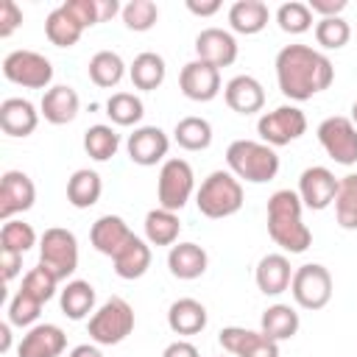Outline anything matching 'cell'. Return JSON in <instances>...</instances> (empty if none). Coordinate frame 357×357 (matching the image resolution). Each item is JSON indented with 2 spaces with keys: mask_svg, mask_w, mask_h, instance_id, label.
Listing matches in <instances>:
<instances>
[{
  "mask_svg": "<svg viewBox=\"0 0 357 357\" xmlns=\"http://www.w3.org/2000/svg\"><path fill=\"white\" fill-rule=\"evenodd\" d=\"M178 231H181L178 212L156 206V209H151L145 215V240L151 245H176L178 243Z\"/></svg>",
  "mask_w": 357,
  "mask_h": 357,
  "instance_id": "1f68e13d",
  "label": "cell"
},
{
  "mask_svg": "<svg viewBox=\"0 0 357 357\" xmlns=\"http://www.w3.org/2000/svg\"><path fill=\"white\" fill-rule=\"evenodd\" d=\"M81 33H84V28L73 20V14L64 6H56L47 14V20H45V36L56 47H73V45H78Z\"/></svg>",
  "mask_w": 357,
  "mask_h": 357,
  "instance_id": "836d02e7",
  "label": "cell"
},
{
  "mask_svg": "<svg viewBox=\"0 0 357 357\" xmlns=\"http://www.w3.org/2000/svg\"><path fill=\"white\" fill-rule=\"evenodd\" d=\"M0 245L25 254V251H31V248L36 245V231H33L31 223L11 218V220H6L3 229H0Z\"/></svg>",
  "mask_w": 357,
  "mask_h": 357,
  "instance_id": "7bdbcfd3",
  "label": "cell"
},
{
  "mask_svg": "<svg viewBox=\"0 0 357 357\" xmlns=\"http://www.w3.org/2000/svg\"><path fill=\"white\" fill-rule=\"evenodd\" d=\"M39 265L47 268L59 282H67L78 271V240L64 226H50L39 237Z\"/></svg>",
  "mask_w": 357,
  "mask_h": 357,
  "instance_id": "8992f818",
  "label": "cell"
},
{
  "mask_svg": "<svg viewBox=\"0 0 357 357\" xmlns=\"http://www.w3.org/2000/svg\"><path fill=\"white\" fill-rule=\"evenodd\" d=\"M134 324H137L134 307L126 298L112 296L89 315V326L86 329H89V337L98 346H117L134 332Z\"/></svg>",
  "mask_w": 357,
  "mask_h": 357,
  "instance_id": "5b68a950",
  "label": "cell"
},
{
  "mask_svg": "<svg viewBox=\"0 0 357 357\" xmlns=\"http://www.w3.org/2000/svg\"><path fill=\"white\" fill-rule=\"evenodd\" d=\"M337 181L335 173L324 165H312L307 170H301L298 176V198L304 204V209H312V212H321L326 206L335 204V192H337Z\"/></svg>",
  "mask_w": 357,
  "mask_h": 357,
  "instance_id": "4fadbf2b",
  "label": "cell"
},
{
  "mask_svg": "<svg viewBox=\"0 0 357 357\" xmlns=\"http://www.w3.org/2000/svg\"><path fill=\"white\" fill-rule=\"evenodd\" d=\"M254 282H257L259 293H265V296H279V293L290 290V282H293L290 259L284 254H265L257 262Z\"/></svg>",
  "mask_w": 357,
  "mask_h": 357,
  "instance_id": "cb8c5ba5",
  "label": "cell"
},
{
  "mask_svg": "<svg viewBox=\"0 0 357 357\" xmlns=\"http://www.w3.org/2000/svg\"><path fill=\"white\" fill-rule=\"evenodd\" d=\"M226 106L237 114H257L265 106V89L254 75H234L223 86Z\"/></svg>",
  "mask_w": 357,
  "mask_h": 357,
  "instance_id": "ffe728a7",
  "label": "cell"
},
{
  "mask_svg": "<svg viewBox=\"0 0 357 357\" xmlns=\"http://www.w3.org/2000/svg\"><path fill=\"white\" fill-rule=\"evenodd\" d=\"M59 304L70 321H84L95 312V287L86 279H70L64 290H59Z\"/></svg>",
  "mask_w": 357,
  "mask_h": 357,
  "instance_id": "83f0119b",
  "label": "cell"
},
{
  "mask_svg": "<svg viewBox=\"0 0 357 357\" xmlns=\"http://www.w3.org/2000/svg\"><path fill=\"white\" fill-rule=\"evenodd\" d=\"M276 22H279V28H282L284 33L298 36V33H307V31L312 28V11H310L307 3L290 0V3H282V6L276 8Z\"/></svg>",
  "mask_w": 357,
  "mask_h": 357,
  "instance_id": "f35d334b",
  "label": "cell"
},
{
  "mask_svg": "<svg viewBox=\"0 0 357 357\" xmlns=\"http://www.w3.org/2000/svg\"><path fill=\"white\" fill-rule=\"evenodd\" d=\"M245 192H243V181L231 173V170H212L201 187L195 190V206L204 218L220 220V218H231L243 209Z\"/></svg>",
  "mask_w": 357,
  "mask_h": 357,
  "instance_id": "277c9868",
  "label": "cell"
},
{
  "mask_svg": "<svg viewBox=\"0 0 357 357\" xmlns=\"http://www.w3.org/2000/svg\"><path fill=\"white\" fill-rule=\"evenodd\" d=\"M67 357H103V354H100V349H98V346H92V343H81V346L70 349V354H67Z\"/></svg>",
  "mask_w": 357,
  "mask_h": 357,
  "instance_id": "f5cc1de1",
  "label": "cell"
},
{
  "mask_svg": "<svg viewBox=\"0 0 357 357\" xmlns=\"http://www.w3.org/2000/svg\"><path fill=\"white\" fill-rule=\"evenodd\" d=\"M351 123H354V126H357V100H354V103H351Z\"/></svg>",
  "mask_w": 357,
  "mask_h": 357,
  "instance_id": "11a10c76",
  "label": "cell"
},
{
  "mask_svg": "<svg viewBox=\"0 0 357 357\" xmlns=\"http://www.w3.org/2000/svg\"><path fill=\"white\" fill-rule=\"evenodd\" d=\"M301 212L304 204L296 190H276L268 198V234L287 254H304L312 245V231Z\"/></svg>",
  "mask_w": 357,
  "mask_h": 357,
  "instance_id": "7a4b0ae2",
  "label": "cell"
},
{
  "mask_svg": "<svg viewBox=\"0 0 357 357\" xmlns=\"http://www.w3.org/2000/svg\"><path fill=\"white\" fill-rule=\"evenodd\" d=\"M120 17H123V25H126L128 31L145 33V31H151V28L156 25V20H159V6H156L153 0H131V3L123 6Z\"/></svg>",
  "mask_w": 357,
  "mask_h": 357,
  "instance_id": "60d3db41",
  "label": "cell"
},
{
  "mask_svg": "<svg viewBox=\"0 0 357 357\" xmlns=\"http://www.w3.org/2000/svg\"><path fill=\"white\" fill-rule=\"evenodd\" d=\"M134 237V231L128 229V223L120 218V215H100L95 223H92V229H89V243H92V248L98 251V254H103V257H117L123 248H126V243Z\"/></svg>",
  "mask_w": 357,
  "mask_h": 357,
  "instance_id": "ac0fdd59",
  "label": "cell"
},
{
  "mask_svg": "<svg viewBox=\"0 0 357 357\" xmlns=\"http://www.w3.org/2000/svg\"><path fill=\"white\" fill-rule=\"evenodd\" d=\"M120 148V134L106 126V123H95L84 131V151L89 159L95 162H109Z\"/></svg>",
  "mask_w": 357,
  "mask_h": 357,
  "instance_id": "d590c367",
  "label": "cell"
},
{
  "mask_svg": "<svg viewBox=\"0 0 357 357\" xmlns=\"http://www.w3.org/2000/svg\"><path fill=\"white\" fill-rule=\"evenodd\" d=\"M36 201V187L28 173L22 170H6L0 178V220H11L22 212H28Z\"/></svg>",
  "mask_w": 357,
  "mask_h": 357,
  "instance_id": "2e32d148",
  "label": "cell"
},
{
  "mask_svg": "<svg viewBox=\"0 0 357 357\" xmlns=\"http://www.w3.org/2000/svg\"><path fill=\"white\" fill-rule=\"evenodd\" d=\"M218 343L231 357H279V343L271 340L259 329L223 326L220 335H218Z\"/></svg>",
  "mask_w": 357,
  "mask_h": 357,
  "instance_id": "7c38bea8",
  "label": "cell"
},
{
  "mask_svg": "<svg viewBox=\"0 0 357 357\" xmlns=\"http://www.w3.org/2000/svg\"><path fill=\"white\" fill-rule=\"evenodd\" d=\"M351 39V25L343 17H324L315 22V42L324 50H340Z\"/></svg>",
  "mask_w": 357,
  "mask_h": 357,
  "instance_id": "ab89813d",
  "label": "cell"
},
{
  "mask_svg": "<svg viewBox=\"0 0 357 357\" xmlns=\"http://www.w3.org/2000/svg\"><path fill=\"white\" fill-rule=\"evenodd\" d=\"M151 259H153V254H151V243L134 234V237L126 243V248H123L117 257H112V265H114V273H117L120 279L134 282V279H139V276L148 273Z\"/></svg>",
  "mask_w": 357,
  "mask_h": 357,
  "instance_id": "484cf974",
  "label": "cell"
},
{
  "mask_svg": "<svg viewBox=\"0 0 357 357\" xmlns=\"http://www.w3.org/2000/svg\"><path fill=\"white\" fill-rule=\"evenodd\" d=\"M86 73H89V81L100 89H112L123 81L126 75V61L120 59V53L114 50H98L89 64H86Z\"/></svg>",
  "mask_w": 357,
  "mask_h": 357,
  "instance_id": "d6a6232c",
  "label": "cell"
},
{
  "mask_svg": "<svg viewBox=\"0 0 357 357\" xmlns=\"http://www.w3.org/2000/svg\"><path fill=\"white\" fill-rule=\"evenodd\" d=\"M335 220L340 229L354 231L357 229V173H349L337 181L335 192Z\"/></svg>",
  "mask_w": 357,
  "mask_h": 357,
  "instance_id": "8d00e7d4",
  "label": "cell"
},
{
  "mask_svg": "<svg viewBox=\"0 0 357 357\" xmlns=\"http://www.w3.org/2000/svg\"><path fill=\"white\" fill-rule=\"evenodd\" d=\"M195 192V173L190 167L187 159L170 156L162 162L159 167V178H156V201L162 209L170 212H181L187 206V201Z\"/></svg>",
  "mask_w": 357,
  "mask_h": 357,
  "instance_id": "52a82bcc",
  "label": "cell"
},
{
  "mask_svg": "<svg viewBox=\"0 0 357 357\" xmlns=\"http://www.w3.org/2000/svg\"><path fill=\"white\" fill-rule=\"evenodd\" d=\"M56 287H59V279L47 271V268H42V265H36V268H31L25 276H22V290H28L33 298H39L42 304H47L53 296H56Z\"/></svg>",
  "mask_w": 357,
  "mask_h": 357,
  "instance_id": "ee69618b",
  "label": "cell"
},
{
  "mask_svg": "<svg viewBox=\"0 0 357 357\" xmlns=\"http://www.w3.org/2000/svg\"><path fill=\"white\" fill-rule=\"evenodd\" d=\"M318 142L332 162H337L343 167L357 165V126L351 123V117L335 114V117L321 120Z\"/></svg>",
  "mask_w": 357,
  "mask_h": 357,
  "instance_id": "8fae6325",
  "label": "cell"
},
{
  "mask_svg": "<svg viewBox=\"0 0 357 357\" xmlns=\"http://www.w3.org/2000/svg\"><path fill=\"white\" fill-rule=\"evenodd\" d=\"M42 301L39 298H33L28 290H17L14 296H11V301H8V321H11V326H22V329H31V326H36V318H39V312H42Z\"/></svg>",
  "mask_w": 357,
  "mask_h": 357,
  "instance_id": "b9f144b4",
  "label": "cell"
},
{
  "mask_svg": "<svg viewBox=\"0 0 357 357\" xmlns=\"http://www.w3.org/2000/svg\"><path fill=\"white\" fill-rule=\"evenodd\" d=\"M307 6H310L312 14H318L324 20V17H340L349 3L346 0H310Z\"/></svg>",
  "mask_w": 357,
  "mask_h": 357,
  "instance_id": "c3c4849f",
  "label": "cell"
},
{
  "mask_svg": "<svg viewBox=\"0 0 357 357\" xmlns=\"http://www.w3.org/2000/svg\"><path fill=\"white\" fill-rule=\"evenodd\" d=\"M298 326H301V318L290 304H271L259 318V332H265L276 343L296 337Z\"/></svg>",
  "mask_w": 357,
  "mask_h": 357,
  "instance_id": "f546056e",
  "label": "cell"
},
{
  "mask_svg": "<svg viewBox=\"0 0 357 357\" xmlns=\"http://www.w3.org/2000/svg\"><path fill=\"white\" fill-rule=\"evenodd\" d=\"M206 307L198 301V298H176L170 307H167V326L173 335H181V337H190V335H198L206 329Z\"/></svg>",
  "mask_w": 357,
  "mask_h": 357,
  "instance_id": "d4e9b609",
  "label": "cell"
},
{
  "mask_svg": "<svg viewBox=\"0 0 357 357\" xmlns=\"http://www.w3.org/2000/svg\"><path fill=\"white\" fill-rule=\"evenodd\" d=\"M95 3H98V20L100 22H106V20H112L114 14L123 11V6L117 0H95Z\"/></svg>",
  "mask_w": 357,
  "mask_h": 357,
  "instance_id": "816d5d0a",
  "label": "cell"
},
{
  "mask_svg": "<svg viewBox=\"0 0 357 357\" xmlns=\"http://www.w3.org/2000/svg\"><path fill=\"white\" fill-rule=\"evenodd\" d=\"M61 6L73 14V20H75L84 31L100 22V20H98V3H95V0H67V3H61Z\"/></svg>",
  "mask_w": 357,
  "mask_h": 357,
  "instance_id": "f6af8a7d",
  "label": "cell"
},
{
  "mask_svg": "<svg viewBox=\"0 0 357 357\" xmlns=\"http://www.w3.org/2000/svg\"><path fill=\"white\" fill-rule=\"evenodd\" d=\"M165 75H167V64L159 53L153 50H142L139 56H134L131 67H128V78L137 89L142 92H153L165 84Z\"/></svg>",
  "mask_w": 357,
  "mask_h": 357,
  "instance_id": "4316f807",
  "label": "cell"
},
{
  "mask_svg": "<svg viewBox=\"0 0 357 357\" xmlns=\"http://www.w3.org/2000/svg\"><path fill=\"white\" fill-rule=\"evenodd\" d=\"M39 126V112L28 98H6L0 103V128L8 137H31Z\"/></svg>",
  "mask_w": 357,
  "mask_h": 357,
  "instance_id": "603a6c76",
  "label": "cell"
},
{
  "mask_svg": "<svg viewBox=\"0 0 357 357\" xmlns=\"http://www.w3.org/2000/svg\"><path fill=\"white\" fill-rule=\"evenodd\" d=\"M78 109H81V100H78V92L67 84H56L50 86L45 95H42V103H39V114L50 123V126H67L78 117Z\"/></svg>",
  "mask_w": 357,
  "mask_h": 357,
  "instance_id": "44dd1931",
  "label": "cell"
},
{
  "mask_svg": "<svg viewBox=\"0 0 357 357\" xmlns=\"http://www.w3.org/2000/svg\"><path fill=\"white\" fill-rule=\"evenodd\" d=\"M167 268H170V273H173L176 279L192 282V279H198V276L206 273V268H209V254H206L204 245H198V243H176V245H170V251H167Z\"/></svg>",
  "mask_w": 357,
  "mask_h": 357,
  "instance_id": "7402d4cb",
  "label": "cell"
},
{
  "mask_svg": "<svg viewBox=\"0 0 357 357\" xmlns=\"http://www.w3.org/2000/svg\"><path fill=\"white\" fill-rule=\"evenodd\" d=\"M22 271V254L14 251V248H3L0 245V273H3V282H14Z\"/></svg>",
  "mask_w": 357,
  "mask_h": 357,
  "instance_id": "7dc6e473",
  "label": "cell"
},
{
  "mask_svg": "<svg viewBox=\"0 0 357 357\" xmlns=\"http://www.w3.org/2000/svg\"><path fill=\"white\" fill-rule=\"evenodd\" d=\"M126 151H128V159L134 165L153 167V165L165 162V156L170 151V137L159 126H139V128H134L128 134Z\"/></svg>",
  "mask_w": 357,
  "mask_h": 357,
  "instance_id": "9a60e30c",
  "label": "cell"
},
{
  "mask_svg": "<svg viewBox=\"0 0 357 357\" xmlns=\"http://www.w3.org/2000/svg\"><path fill=\"white\" fill-rule=\"evenodd\" d=\"M226 165L240 181L265 184L279 173V153L262 139H234L226 148Z\"/></svg>",
  "mask_w": 357,
  "mask_h": 357,
  "instance_id": "3957f363",
  "label": "cell"
},
{
  "mask_svg": "<svg viewBox=\"0 0 357 357\" xmlns=\"http://www.w3.org/2000/svg\"><path fill=\"white\" fill-rule=\"evenodd\" d=\"M276 81L284 98L293 103H304L312 95L329 89L335 81V67L326 53L310 45H284L276 53Z\"/></svg>",
  "mask_w": 357,
  "mask_h": 357,
  "instance_id": "6da1fadb",
  "label": "cell"
},
{
  "mask_svg": "<svg viewBox=\"0 0 357 357\" xmlns=\"http://www.w3.org/2000/svg\"><path fill=\"white\" fill-rule=\"evenodd\" d=\"M11 349V321H3L0 324V351H8Z\"/></svg>",
  "mask_w": 357,
  "mask_h": 357,
  "instance_id": "db71d44e",
  "label": "cell"
},
{
  "mask_svg": "<svg viewBox=\"0 0 357 357\" xmlns=\"http://www.w3.org/2000/svg\"><path fill=\"white\" fill-rule=\"evenodd\" d=\"M64 349H67V335L61 332V326L36 324L22 335L17 346V357H59Z\"/></svg>",
  "mask_w": 357,
  "mask_h": 357,
  "instance_id": "d6986e66",
  "label": "cell"
},
{
  "mask_svg": "<svg viewBox=\"0 0 357 357\" xmlns=\"http://www.w3.org/2000/svg\"><path fill=\"white\" fill-rule=\"evenodd\" d=\"M106 114L114 126H137L145 114V106L139 100V95L134 92H114L109 100H106Z\"/></svg>",
  "mask_w": 357,
  "mask_h": 357,
  "instance_id": "74e56055",
  "label": "cell"
},
{
  "mask_svg": "<svg viewBox=\"0 0 357 357\" xmlns=\"http://www.w3.org/2000/svg\"><path fill=\"white\" fill-rule=\"evenodd\" d=\"M307 131V114L296 106V103H284V106H276L273 112H265L259 120H257V134L265 145L271 148H282V145H290L296 142L298 137H304Z\"/></svg>",
  "mask_w": 357,
  "mask_h": 357,
  "instance_id": "9c48e42d",
  "label": "cell"
},
{
  "mask_svg": "<svg viewBox=\"0 0 357 357\" xmlns=\"http://www.w3.org/2000/svg\"><path fill=\"white\" fill-rule=\"evenodd\" d=\"M3 75L25 89H50L53 81V64L47 56L36 50H11L3 59Z\"/></svg>",
  "mask_w": 357,
  "mask_h": 357,
  "instance_id": "30bf717a",
  "label": "cell"
},
{
  "mask_svg": "<svg viewBox=\"0 0 357 357\" xmlns=\"http://www.w3.org/2000/svg\"><path fill=\"white\" fill-rule=\"evenodd\" d=\"M237 39L231 31H223V28H204L198 36H195V59L212 64V67H231L237 61Z\"/></svg>",
  "mask_w": 357,
  "mask_h": 357,
  "instance_id": "e0dca14e",
  "label": "cell"
},
{
  "mask_svg": "<svg viewBox=\"0 0 357 357\" xmlns=\"http://www.w3.org/2000/svg\"><path fill=\"white\" fill-rule=\"evenodd\" d=\"M268 20H271V11L262 0H237L229 8V25L234 33L254 36L268 25Z\"/></svg>",
  "mask_w": 357,
  "mask_h": 357,
  "instance_id": "f1b7e54d",
  "label": "cell"
},
{
  "mask_svg": "<svg viewBox=\"0 0 357 357\" xmlns=\"http://www.w3.org/2000/svg\"><path fill=\"white\" fill-rule=\"evenodd\" d=\"M178 89L195 103H209L220 95V70L201 59H192L178 73Z\"/></svg>",
  "mask_w": 357,
  "mask_h": 357,
  "instance_id": "5bb4252c",
  "label": "cell"
},
{
  "mask_svg": "<svg viewBox=\"0 0 357 357\" xmlns=\"http://www.w3.org/2000/svg\"><path fill=\"white\" fill-rule=\"evenodd\" d=\"M100 192H103V181L95 170L89 167H81L75 170L70 178H67V201L70 206L75 209H89L100 201Z\"/></svg>",
  "mask_w": 357,
  "mask_h": 357,
  "instance_id": "4dcf8cb0",
  "label": "cell"
},
{
  "mask_svg": "<svg viewBox=\"0 0 357 357\" xmlns=\"http://www.w3.org/2000/svg\"><path fill=\"white\" fill-rule=\"evenodd\" d=\"M187 11L195 17H212L220 11V0H187Z\"/></svg>",
  "mask_w": 357,
  "mask_h": 357,
  "instance_id": "f907efd6",
  "label": "cell"
},
{
  "mask_svg": "<svg viewBox=\"0 0 357 357\" xmlns=\"http://www.w3.org/2000/svg\"><path fill=\"white\" fill-rule=\"evenodd\" d=\"M173 139L184 151H206L212 145V126L206 117H198V114L181 117L173 128Z\"/></svg>",
  "mask_w": 357,
  "mask_h": 357,
  "instance_id": "e575fe53",
  "label": "cell"
},
{
  "mask_svg": "<svg viewBox=\"0 0 357 357\" xmlns=\"http://www.w3.org/2000/svg\"><path fill=\"white\" fill-rule=\"evenodd\" d=\"M22 25V8L14 0H0V36L8 39Z\"/></svg>",
  "mask_w": 357,
  "mask_h": 357,
  "instance_id": "bcb514c9",
  "label": "cell"
},
{
  "mask_svg": "<svg viewBox=\"0 0 357 357\" xmlns=\"http://www.w3.org/2000/svg\"><path fill=\"white\" fill-rule=\"evenodd\" d=\"M162 357H201V354H198L195 343H190V340L178 337V340H173V343H167V346H165Z\"/></svg>",
  "mask_w": 357,
  "mask_h": 357,
  "instance_id": "681fc988",
  "label": "cell"
},
{
  "mask_svg": "<svg viewBox=\"0 0 357 357\" xmlns=\"http://www.w3.org/2000/svg\"><path fill=\"white\" fill-rule=\"evenodd\" d=\"M332 273L321 262H304L293 271L290 293L301 310H324L332 298Z\"/></svg>",
  "mask_w": 357,
  "mask_h": 357,
  "instance_id": "ba28073f",
  "label": "cell"
}]
</instances>
